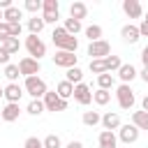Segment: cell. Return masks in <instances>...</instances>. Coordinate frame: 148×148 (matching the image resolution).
I'll list each match as a JSON object with an SVG mask.
<instances>
[{
	"label": "cell",
	"mask_w": 148,
	"mask_h": 148,
	"mask_svg": "<svg viewBox=\"0 0 148 148\" xmlns=\"http://www.w3.org/2000/svg\"><path fill=\"white\" fill-rule=\"evenodd\" d=\"M0 46H2V49H5V51H7L9 56H12V53H16V51H18V46H21V42H18L16 37H9V39H5V42H2Z\"/></svg>",
	"instance_id": "f546056e"
},
{
	"label": "cell",
	"mask_w": 148,
	"mask_h": 148,
	"mask_svg": "<svg viewBox=\"0 0 148 148\" xmlns=\"http://www.w3.org/2000/svg\"><path fill=\"white\" fill-rule=\"evenodd\" d=\"M146 18H148V14H146Z\"/></svg>",
	"instance_id": "816d5d0a"
},
{
	"label": "cell",
	"mask_w": 148,
	"mask_h": 148,
	"mask_svg": "<svg viewBox=\"0 0 148 148\" xmlns=\"http://www.w3.org/2000/svg\"><path fill=\"white\" fill-rule=\"evenodd\" d=\"M23 148H44V141H39L37 136H28L25 143H23Z\"/></svg>",
	"instance_id": "8d00e7d4"
},
{
	"label": "cell",
	"mask_w": 148,
	"mask_h": 148,
	"mask_svg": "<svg viewBox=\"0 0 148 148\" xmlns=\"http://www.w3.org/2000/svg\"><path fill=\"white\" fill-rule=\"evenodd\" d=\"M83 32H86V37H88L90 42H99V39H102V28H99V25H95V23H92V25H88Z\"/></svg>",
	"instance_id": "cb8c5ba5"
},
{
	"label": "cell",
	"mask_w": 148,
	"mask_h": 148,
	"mask_svg": "<svg viewBox=\"0 0 148 148\" xmlns=\"http://www.w3.org/2000/svg\"><path fill=\"white\" fill-rule=\"evenodd\" d=\"M102 125H104V130H109V132L120 130V116L109 111V113H104V116H102Z\"/></svg>",
	"instance_id": "9a60e30c"
},
{
	"label": "cell",
	"mask_w": 148,
	"mask_h": 148,
	"mask_svg": "<svg viewBox=\"0 0 148 148\" xmlns=\"http://www.w3.org/2000/svg\"><path fill=\"white\" fill-rule=\"evenodd\" d=\"M141 106H143V111H148V95L141 99Z\"/></svg>",
	"instance_id": "bcb514c9"
},
{
	"label": "cell",
	"mask_w": 148,
	"mask_h": 148,
	"mask_svg": "<svg viewBox=\"0 0 148 148\" xmlns=\"http://www.w3.org/2000/svg\"><path fill=\"white\" fill-rule=\"evenodd\" d=\"M92 102L99 104V106L109 104V102H111V90H102V88H97V90L92 92Z\"/></svg>",
	"instance_id": "603a6c76"
},
{
	"label": "cell",
	"mask_w": 148,
	"mask_h": 148,
	"mask_svg": "<svg viewBox=\"0 0 148 148\" xmlns=\"http://www.w3.org/2000/svg\"><path fill=\"white\" fill-rule=\"evenodd\" d=\"M67 148H83V143H81V141H69Z\"/></svg>",
	"instance_id": "f6af8a7d"
},
{
	"label": "cell",
	"mask_w": 148,
	"mask_h": 148,
	"mask_svg": "<svg viewBox=\"0 0 148 148\" xmlns=\"http://www.w3.org/2000/svg\"><path fill=\"white\" fill-rule=\"evenodd\" d=\"M109 53H111V44H109L106 39L90 42V46H88V56H90V60H104Z\"/></svg>",
	"instance_id": "5b68a950"
},
{
	"label": "cell",
	"mask_w": 148,
	"mask_h": 148,
	"mask_svg": "<svg viewBox=\"0 0 148 148\" xmlns=\"http://www.w3.org/2000/svg\"><path fill=\"white\" fill-rule=\"evenodd\" d=\"M21 95H23V88H21L18 83H9V86H5V99H7L9 104H18Z\"/></svg>",
	"instance_id": "4fadbf2b"
},
{
	"label": "cell",
	"mask_w": 148,
	"mask_h": 148,
	"mask_svg": "<svg viewBox=\"0 0 148 148\" xmlns=\"http://www.w3.org/2000/svg\"><path fill=\"white\" fill-rule=\"evenodd\" d=\"M9 37H12V28H9V23L2 21V23H0V44H2L5 39H9Z\"/></svg>",
	"instance_id": "d590c367"
},
{
	"label": "cell",
	"mask_w": 148,
	"mask_h": 148,
	"mask_svg": "<svg viewBox=\"0 0 148 148\" xmlns=\"http://www.w3.org/2000/svg\"><path fill=\"white\" fill-rule=\"evenodd\" d=\"M81 79H83V72H81L79 67H72V69H67V81H69L72 86H79V83H83Z\"/></svg>",
	"instance_id": "484cf974"
},
{
	"label": "cell",
	"mask_w": 148,
	"mask_h": 148,
	"mask_svg": "<svg viewBox=\"0 0 148 148\" xmlns=\"http://www.w3.org/2000/svg\"><path fill=\"white\" fill-rule=\"evenodd\" d=\"M44 18L42 16H32V18H28V30H30V35H39L42 30H44Z\"/></svg>",
	"instance_id": "44dd1931"
},
{
	"label": "cell",
	"mask_w": 148,
	"mask_h": 148,
	"mask_svg": "<svg viewBox=\"0 0 148 148\" xmlns=\"http://www.w3.org/2000/svg\"><path fill=\"white\" fill-rule=\"evenodd\" d=\"M104 62H106V72H113V69H120L123 67V62H120L118 56H106Z\"/></svg>",
	"instance_id": "1f68e13d"
},
{
	"label": "cell",
	"mask_w": 148,
	"mask_h": 148,
	"mask_svg": "<svg viewBox=\"0 0 148 148\" xmlns=\"http://www.w3.org/2000/svg\"><path fill=\"white\" fill-rule=\"evenodd\" d=\"M81 106H86V104H90L92 102V92H90V86H86V83H79V86H74V95H72Z\"/></svg>",
	"instance_id": "9c48e42d"
},
{
	"label": "cell",
	"mask_w": 148,
	"mask_h": 148,
	"mask_svg": "<svg viewBox=\"0 0 148 148\" xmlns=\"http://www.w3.org/2000/svg\"><path fill=\"white\" fill-rule=\"evenodd\" d=\"M42 9L44 12H58V0H44L42 2Z\"/></svg>",
	"instance_id": "74e56055"
},
{
	"label": "cell",
	"mask_w": 148,
	"mask_h": 148,
	"mask_svg": "<svg viewBox=\"0 0 148 148\" xmlns=\"http://www.w3.org/2000/svg\"><path fill=\"white\" fill-rule=\"evenodd\" d=\"M42 18H44V23H56V21L60 18V14H58V12H44Z\"/></svg>",
	"instance_id": "f35d334b"
},
{
	"label": "cell",
	"mask_w": 148,
	"mask_h": 148,
	"mask_svg": "<svg viewBox=\"0 0 148 148\" xmlns=\"http://www.w3.org/2000/svg\"><path fill=\"white\" fill-rule=\"evenodd\" d=\"M5 76L9 79V83H16V79L21 76V69H18V65H5Z\"/></svg>",
	"instance_id": "d4e9b609"
},
{
	"label": "cell",
	"mask_w": 148,
	"mask_h": 148,
	"mask_svg": "<svg viewBox=\"0 0 148 148\" xmlns=\"http://www.w3.org/2000/svg\"><path fill=\"white\" fill-rule=\"evenodd\" d=\"M116 146H118V139L113 132H109V130L99 132V148H116Z\"/></svg>",
	"instance_id": "e0dca14e"
},
{
	"label": "cell",
	"mask_w": 148,
	"mask_h": 148,
	"mask_svg": "<svg viewBox=\"0 0 148 148\" xmlns=\"http://www.w3.org/2000/svg\"><path fill=\"white\" fill-rule=\"evenodd\" d=\"M51 39H53V44H56L60 51H69V53H74V51L79 49V39H76L74 35H69L62 25H58V28L53 30Z\"/></svg>",
	"instance_id": "6da1fadb"
},
{
	"label": "cell",
	"mask_w": 148,
	"mask_h": 148,
	"mask_svg": "<svg viewBox=\"0 0 148 148\" xmlns=\"http://www.w3.org/2000/svg\"><path fill=\"white\" fill-rule=\"evenodd\" d=\"M12 7V0H0V9L5 12V9H9Z\"/></svg>",
	"instance_id": "ee69618b"
},
{
	"label": "cell",
	"mask_w": 148,
	"mask_h": 148,
	"mask_svg": "<svg viewBox=\"0 0 148 148\" xmlns=\"http://www.w3.org/2000/svg\"><path fill=\"white\" fill-rule=\"evenodd\" d=\"M120 141L123 143H134L136 139H139V127H134V125H120Z\"/></svg>",
	"instance_id": "7c38bea8"
},
{
	"label": "cell",
	"mask_w": 148,
	"mask_h": 148,
	"mask_svg": "<svg viewBox=\"0 0 148 148\" xmlns=\"http://www.w3.org/2000/svg\"><path fill=\"white\" fill-rule=\"evenodd\" d=\"M2 18H5V23H9V25H14V23H21V18H23V12L18 9V7H9V9H5L2 12Z\"/></svg>",
	"instance_id": "5bb4252c"
},
{
	"label": "cell",
	"mask_w": 148,
	"mask_h": 148,
	"mask_svg": "<svg viewBox=\"0 0 148 148\" xmlns=\"http://www.w3.org/2000/svg\"><path fill=\"white\" fill-rule=\"evenodd\" d=\"M25 49H28L30 58H35V60H39L42 56H46V44H44L37 35H28V37H25Z\"/></svg>",
	"instance_id": "277c9868"
},
{
	"label": "cell",
	"mask_w": 148,
	"mask_h": 148,
	"mask_svg": "<svg viewBox=\"0 0 148 148\" xmlns=\"http://www.w3.org/2000/svg\"><path fill=\"white\" fill-rule=\"evenodd\" d=\"M116 99H118V106L127 111V109L134 106V90H132L127 83H120V86L116 88Z\"/></svg>",
	"instance_id": "3957f363"
},
{
	"label": "cell",
	"mask_w": 148,
	"mask_h": 148,
	"mask_svg": "<svg viewBox=\"0 0 148 148\" xmlns=\"http://www.w3.org/2000/svg\"><path fill=\"white\" fill-rule=\"evenodd\" d=\"M2 21H5V18H2V9H0V23H2Z\"/></svg>",
	"instance_id": "681fc988"
},
{
	"label": "cell",
	"mask_w": 148,
	"mask_h": 148,
	"mask_svg": "<svg viewBox=\"0 0 148 148\" xmlns=\"http://www.w3.org/2000/svg\"><path fill=\"white\" fill-rule=\"evenodd\" d=\"M118 76H120V81H123V83H127V86H130V81L136 76V69H134L132 65H123V67L118 69Z\"/></svg>",
	"instance_id": "7402d4cb"
},
{
	"label": "cell",
	"mask_w": 148,
	"mask_h": 148,
	"mask_svg": "<svg viewBox=\"0 0 148 148\" xmlns=\"http://www.w3.org/2000/svg\"><path fill=\"white\" fill-rule=\"evenodd\" d=\"M139 32H141V37H148V18H143V21H141Z\"/></svg>",
	"instance_id": "60d3db41"
},
{
	"label": "cell",
	"mask_w": 148,
	"mask_h": 148,
	"mask_svg": "<svg viewBox=\"0 0 148 148\" xmlns=\"http://www.w3.org/2000/svg\"><path fill=\"white\" fill-rule=\"evenodd\" d=\"M69 35H76V32H81V21H76V18H65V25H62Z\"/></svg>",
	"instance_id": "f1b7e54d"
},
{
	"label": "cell",
	"mask_w": 148,
	"mask_h": 148,
	"mask_svg": "<svg viewBox=\"0 0 148 148\" xmlns=\"http://www.w3.org/2000/svg\"><path fill=\"white\" fill-rule=\"evenodd\" d=\"M18 113H21V109H18V104H5V109H2V120L5 123H14V120H18Z\"/></svg>",
	"instance_id": "2e32d148"
},
{
	"label": "cell",
	"mask_w": 148,
	"mask_h": 148,
	"mask_svg": "<svg viewBox=\"0 0 148 148\" xmlns=\"http://www.w3.org/2000/svg\"><path fill=\"white\" fill-rule=\"evenodd\" d=\"M141 62H143V67H148V46H143V51H141Z\"/></svg>",
	"instance_id": "7bdbcfd3"
},
{
	"label": "cell",
	"mask_w": 148,
	"mask_h": 148,
	"mask_svg": "<svg viewBox=\"0 0 148 148\" xmlns=\"http://www.w3.org/2000/svg\"><path fill=\"white\" fill-rule=\"evenodd\" d=\"M123 12L130 16V18H139L143 14V7L139 0H123Z\"/></svg>",
	"instance_id": "30bf717a"
},
{
	"label": "cell",
	"mask_w": 148,
	"mask_h": 148,
	"mask_svg": "<svg viewBox=\"0 0 148 148\" xmlns=\"http://www.w3.org/2000/svg\"><path fill=\"white\" fill-rule=\"evenodd\" d=\"M23 7H25L28 12H32V14L37 16V12L42 9V2H39V0H25V5H23Z\"/></svg>",
	"instance_id": "e575fe53"
},
{
	"label": "cell",
	"mask_w": 148,
	"mask_h": 148,
	"mask_svg": "<svg viewBox=\"0 0 148 148\" xmlns=\"http://www.w3.org/2000/svg\"><path fill=\"white\" fill-rule=\"evenodd\" d=\"M9 28H12V37H16V39H18V37H21V30H23V28H21V23H14V25H9Z\"/></svg>",
	"instance_id": "ab89813d"
},
{
	"label": "cell",
	"mask_w": 148,
	"mask_h": 148,
	"mask_svg": "<svg viewBox=\"0 0 148 148\" xmlns=\"http://www.w3.org/2000/svg\"><path fill=\"white\" fill-rule=\"evenodd\" d=\"M90 72L97 74V76L104 74V72H106V62H104V60H90Z\"/></svg>",
	"instance_id": "d6a6232c"
},
{
	"label": "cell",
	"mask_w": 148,
	"mask_h": 148,
	"mask_svg": "<svg viewBox=\"0 0 148 148\" xmlns=\"http://www.w3.org/2000/svg\"><path fill=\"white\" fill-rule=\"evenodd\" d=\"M97 86H99L102 90H111V88H113V76H111L109 72L99 74V76H97Z\"/></svg>",
	"instance_id": "4316f807"
},
{
	"label": "cell",
	"mask_w": 148,
	"mask_h": 148,
	"mask_svg": "<svg viewBox=\"0 0 148 148\" xmlns=\"http://www.w3.org/2000/svg\"><path fill=\"white\" fill-rule=\"evenodd\" d=\"M86 14H88V7H86L83 2H72V5H69V18L81 21V18H86Z\"/></svg>",
	"instance_id": "ac0fdd59"
},
{
	"label": "cell",
	"mask_w": 148,
	"mask_h": 148,
	"mask_svg": "<svg viewBox=\"0 0 148 148\" xmlns=\"http://www.w3.org/2000/svg\"><path fill=\"white\" fill-rule=\"evenodd\" d=\"M42 102H44V109H46V111H65V109H67V99H60L56 90H53V92L49 90Z\"/></svg>",
	"instance_id": "52a82bcc"
},
{
	"label": "cell",
	"mask_w": 148,
	"mask_h": 148,
	"mask_svg": "<svg viewBox=\"0 0 148 148\" xmlns=\"http://www.w3.org/2000/svg\"><path fill=\"white\" fill-rule=\"evenodd\" d=\"M53 62H56V67L72 69V67H76V56L69 53V51H58V53L53 56Z\"/></svg>",
	"instance_id": "ba28073f"
},
{
	"label": "cell",
	"mask_w": 148,
	"mask_h": 148,
	"mask_svg": "<svg viewBox=\"0 0 148 148\" xmlns=\"http://www.w3.org/2000/svg\"><path fill=\"white\" fill-rule=\"evenodd\" d=\"M30 116H39L42 111H44V102L42 99H30V104H28V109H25Z\"/></svg>",
	"instance_id": "4dcf8cb0"
},
{
	"label": "cell",
	"mask_w": 148,
	"mask_h": 148,
	"mask_svg": "<svg viewBox=\"0 0 148 148\" xmlns=\"http://www.w3.org/2000/svg\"><path fill=\"white\" fill-rule=\"evenodd\" d=\"M44 148H60V136L58 134H49L44 139Z\"/></svg>",
	"instance_id": "836d02e7"
},
{
	"label": "cell",
	"mask_w": 148,
	"mask_h": 148,
	"mask_svg": "<svg viewBox=\"0 0 148 148\" xmlns=\"http://www.w3.org/2000/svg\"><path fill=\"white\" fill-rule=\"evenodd\" d=\"M18 69H21V76H37L39 74V69H42V65H39V60H35V58H30V56H25V58H21L18 60Z\"/></svg>",
	"instance_id": "8992f818"
},
{
	"label": "cell",
	"mask_w": 148,
	"mask_h": 148,
	"mask_svg": "<svg viewBox=\"0 0 148 148\" xmlns=\"http://www.w3.org/2000/svg\"><path fill=\"white\" fill-rule=\"evenodd\" d=\"M0 120H2V111H0Z\"/></svg>",
	"instance_id": "f907efd6"
},
{
	"label": "cell",
	"mask_w": 148,
	"mask_h": 148,
	"mask_svg": "<svg viewBox=\"0 0 148 148\" xmlns=\"http://www.w3.org/2000/svg\"><path fill=\"white\" fill-rule=\"evenodd\" d=\"M141 79L148 83V67H143V72H141Z\"/></svg>",
	"instance_id": "7dc6e473"
},
{
	"label": "cell",
	"mask_w": 148,
	"mask_h": 148,
	"mask_svg": "<svg viewBox=\"0 0 148 148\" xmlns=\"http://www.w3.org/2000/svg\"><path fill=\"white\" fill-rule=\"evenodd\" d=\"M97 123H102V116H99L97 111H86V113H83V125L95 127Z\"/></svg>",
	"instance_id": "83f0119b"
},
{
	"label": "cell",
	"mask_w": 148,
	"mask_h": 148,
	"mask_svg": "<svg viewBox=\"0 0 148 148\" xmlns=\"http://www.w3.org/2000/svg\"><path fill=\"white\" fill-rule=\"evenodd\" d=\"M120 37H123L127 44H136V42H139V37H141V32H139V25H132V23L123 25V30H120Z\"/></svg>",
	"instance_id": "8fae6325"
},
{
	"label": "cell",
	"mask_w": 148,
	"mask_h": 148,
	"mask_svg": "<svg viewBox=\"0 0 148 148\" xmlns=\"http://www.w3.org/2000/svg\"><path fill=\"white\" fill-rule=\"evenodd\" d=\"M23 88H25V92H28L32 99H44V95L49 92V88H46L44 79H39V76H28Z\"/></svg>",
	"instance_id": "7a4b0ae2"
},
{
	"label": "cell",
	"mask_w": 148,
	"mask_h": 148,
	"mask_svg": "<svg viewBox=\"0 0 148 148\" xmlns=\"http://www.w3.org/2000/svg\"><path fill=\"white\" fill-rule=\"evenodd\" d=\"M132 125L139 130H148V111H134L132 113Z\"/></svg>",
	"instance_id": "ffe728a7"
},
{
	"label": "cell",
	"mask_w": 148,
	"mask_h": 148,
	"mask_svg": "<svg viewBox=\"0 0 148 148\" xmlns=\"http://www.w3.org/2000/svg\"><path fill=\"white\" fill-rule=\"evenodd\" d=\"M0 62H2V65H9V53H7L2 46H0Z\"/></svg>",
	"instance_id": "b9f144b4"
},
{
	"label": "cell",
	"mask_w": 148,
	"mask_h": 148,
	"mask_svg": "<svg viewBox=\"0 0 148 148\" xmlns=\"http://www.w3.org/2000/svg\"><path fill=\"white\" fill-rule=\"evenodd\" d=\"M56 92H58V97H60V99H67V97H72V95H74V86L65 79V81H60V83L56 86Z\"/></svg>",
	"instance_id": "d6986e66"
},
{
	"label": "cell",
	"mask_w": 148,
	"mask_h": 148,
	"mask_svg": "<svg viewBox=\"0 0 148 148\" xmlns=\"http://www.w3.org/2000/svg\"><path fill=\"white\" fill-rule=\"evenodd\" d=\"M0 97H5V88H0Z\"/></svg>",
	"instance_id": "c3c4849f"
}]
</instances>
